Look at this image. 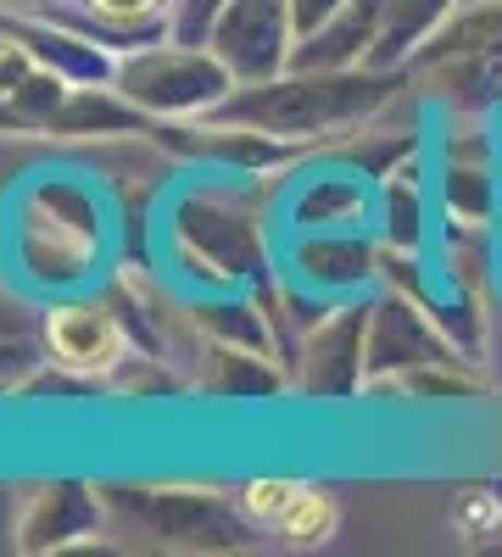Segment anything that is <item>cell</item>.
I'll use <instances>...</instances> for the list:
<instances>
[{
	"mask_svg": "<svg viewBox=\"0 0 502 557\" xmlns=\"http://www.w3.org/2000/svg\"><path fill=\"white\" fill-rule=\"evenodd\" d=\"M363 212H369V184L352 173L302 178V190L291 196L296 235H307V228H363Z\"/></svg>",
	"mask_w": 502,
	"mask_h": 557,
	"instance_id": "cell-16",
	"label": "cell"
},
{
	"mask_svg": "<svg viewBox=\"0 0 502 557\" xmlns=\"http://www.w3.org/2000/svg\"><path fill=\"white\" fill-rule=\"evenodd\" d=\"M385 17H391V0H346L325 28L296 39L291 67H369Z\"/></svg>",
	"mask_w": 502,
	"mask_h": 557,
	"instance_id": "cell-13",
	"label": "cell"
},
{
	"mask_svg": "<svg viewBox=\"0 0 502 557\" xmlns=\"http://www.w3.org/2000/svg\"><path fill=\"white\" fill-rule=\"evenodd\" d=\"M146 524L168 546H241L246 513H230L207 491H146Z\"/></svg>",
	"mask_w": 502,
	"mask_h": 557,
	"instance_id": "cell-12",
	"label": "cell"
},
{
	"mask_svg": "<svg viewBox=\"0 0 502 557\" xmlns=\"http://www.w3.org/2000/svg\"><path fill=\"white\" fill-rule=\"evenodd\" d=\"M458 7L464 0H391V17H385V34L375 45L369 67H407V57H414Z\"/></svg>",
	"mask_w": 502,
	"mask_h": 557,
	"instance_id": "cell-17",
	"label": "cell"
},
{
	"mask_svg": "<svg viewBox=\"0 0 502 557\" xmlns=\"http://www.w3.org/2000/svg\"><path fill=\"white\" fill-rule=\"evenodd\" d=\"M112 84L151 123H191V117L218 112V101L235 89V73L218 62L212 45L157 39V45H140V51H123Z\"/></svg>",
	"mask_w": 502,
	"mask_h": 557,
	"instance_id": "cell-3",
	"label": "cell"
},
{
	"mask_svg": "<svg viewBox=\"0 0 502 557\" xmlns=\"http://www.w3.org/2000/svg\"><path fill=\"white\" fill-rule=\"evenodd\" d=\"M452 362H464V351L441 335V323L414 290L385 285L380 296H369V385L363 391H391L407 374Z\"/></svg>",
	"mask_w": 502,
	"mask_h": 557,
	"instance_id": "cell-5",
	"label": "cell"
},
{
	"mask_svg": "<svg viewBox=\"0 0 502 557\" xmlns=\"http://www.w3.org/2000/svg\"><path fill=\"white\" fill-rule=\"evenodd\" d=\"M452 519H458V530L469 535H486L502 524V507H497V491H464V502L452 507Z\"/></svg>",
	"mask_w": 502,
	"mask_h": 557,
	"instance_id": "cell-24",
	"label": "cell"
},
{
	"mask_svg": "<svg viewBox=\"0 0 502 557\" xmlns=\"http://www.w3.org/2000/svg\"><path fill=\"white\" fill-rule=\"evenodd\" d=\"M291 273L307 296L346 301L385 273V240L375 246L363 228H307L291 246Z\"/></svg>",
	"mask_w": 502,
	"mask_h": 557,
	"instance_id": "cell-9",
	"label": "cell"
},
{
	"mask_svg": "<svg viewBox=\"0 0 502 557\" xmlns=\"http://www.w3.org/2000/svg\"><path fill=\"white\" fill-rule=\"evenodd\" d=\"M302 491H307L302 480H246V485L235 491V507L246 513V524H257V530H280V519L296 507Z\"/></svg>",
	"mask_w": 502,
	"mask_h": 557,
	"instance_id": "cell-22",
	"label": "cell"
},
{
	"mask_svg": "<svg viewBox=\"0 0 502 557\" xmlns=\"http://www.w3.org/2000/svg\"><path fill=\"white\" fill-rule=\"evenodd\" d=\"M291 385L318 401H346L369 385V301L346 296L341 307L307 323L291 362Z\"/></svg>",
	"mask_w": 502,
	"mask_h": 557,
	"instance_id": "cell-6",
	"label": "cell"
},
{
	"mask_svg": "<svg viewBox=\"0 0 502 557\" xmlns=\"http://www.w3.org/2000/svg\"><path fill=\"white\" fill-rule=\"evenodd\" d=\"M346 7V0H291V12H296V28L313 34V28H325L335 12Z\"/></svg>",
	"mask_w": 502,
	"mask_h": 557,
	"instance_id": "cell-25",
	"label": "cell"
},
{
	"mask_svg": "<svg viewBox=\"0 0 502 557\" xmlns=\"http://www.w3.org/2000/svg\"><path fill=\"white\" fill-rule=\"evenodd\" d=\"M0 34H12L17 45H28V57L57 73L62 84H112L118 78V51H107V45L96 34H84L78 23L68 17H23V12H0Z\"/></svg>",
	"mask_w": 502,
	"mask_h": 557,
	"instance_id": "cell-10",
	"label": "cell"
},
{
	"mask_svg": "<svg viewBox=\"0 0 502 557\" xmlns=\"http://www.w3.org/2000/svg\"><path fill=\"white\" fill-rule=\"evenodd\" d=\"M34 362H45V318L34 323L28 307L0 301V380H23Z\"/></svg>",
	"mask_w": 502,
	"mask_h": 557,
	"instance_id": "cell-20",
	"label": "cell"
},
{
	"mask_svg": "<svg viewBox=\"0 0 502 557\" xmlns=\"http://www.w3.org/2000/svg\"><path fill=\"white\" fill-rule=\"evenodd\" d=\"M101 535V496L78 480H51L23 496L17 552H68Z\"/></svg>",
	"mask_w": 502,
	"mask_h": 557,
	"instance_id": "cell-11",
	"label": "cell"
},
{
	"mask_svg": "<svg viewBox=\"0 0 502 557\" xmlns=\"http://www.w3.org/2000/svg\"><path fill=\"white\" fill-rule=\"evenodd\" d=\"M441 201H446L452 223H464V228H486L497 218V173H491L486 146H446Z\"/></svg>",
	"mask_w": 502,
	"mask_h": 557,
	"instance_id": "cell-15",
	"label": "cell"
},
{
	"mask_svg": "<svg viewBox=\"0 0 502 557\" xmlns=\"http://www.w3.org/2000/svg\"><path fill=\"white\" fill-rule=\"evenodd\" d=\"M296 12L291 0H230L223 17L212 23L207 45L218 51V62L235 73V84H257V78H273L285 73L291 57H296Z\"/></svg>",
	"mask_w": 502,
	"mask_h": 557,
	"instance_id": "cell-7",
	"label": "cell"
},
{
	"mask_svg": "<svg viewBox=\"0 0 502 557\" xmlns=\"http://www.w3.org/2000/svg\"><path fill=\"white\" fill-rule=\"evenodd\" d=\"M173 240H179V262H191L196 273H207L218 290L262 285V278H268L262 223H257V212H252L241 196L196 190L191 201H179V212H173Z\"/></svg>",
	"mask_w": 502,
	"mask_h": 557,
	"instance_id": "cell-4",
	"label": "cell"
},
{
	"mask_svg": "<svg viewBox=\"0 0 502 557\" xmlns=\"http://www.w3.org/2000/svg\"><path fill=\"white\" fill-rule=\"evenodd\" d=\"M402 84L407 67H285L257 84H235L212 117L262 128L285 146H313L380 117Z\"/></svg>",
	"mask_w": 502,
	"mask_h": 557,
	"instance_id": "cell-1",
	"label": "cell"
},
{
	"mask_svg": "<svg viewBox=\"0 0 502 557\" xmlns=\"http://www.w3.org/2000/svg\"><path fill=\"white\" fill-rule=\"evenodd\" d=\"M407 78L446 101L458 117H486L502 107V0H464L414 57Z\"/></svg>",
	"mask_w": 502,
	"mask_h": 557,
	"instance_id": "cell-2",
	"label": "cell"
},
{
	"mask_svg": "<svg viewBox=\"0 0 502 557\" xmlns=\"http://www.w3.org/2000/svg\"><path fill=\"white\" fill-rule=\"evenodd\" d=\"M497 507H502V485H497Z\"/></svg>",
	"mask_w": 502,
	"mask_h": 557,
	"instance_id": "cell-26",
	"label": "cell"
},
{
	"mask_svg": "<svg viewBox=\"0 0 502 557\" xmlns=\"http://www.w3.org/2000/svg\"><path fill=\"white\" fill-rule=\"evenodd\" d=\"M57 17L78 23L84 34H96L118 57L168 39V0H78L73 12H57Z\"/></svg>",
	"mask_w": 502,
	"mask_h": 557,
	"instance_id": "cell-14",
	"label": "cell"
},
{
	"mask_svg": "<svg viewBox=\"0 0 502 557\" xmlns=\"http://www.w3.org/2000/svg\"><path fill=\"white\" fill-rule=\"evenodd\" d=\"M335 524H341V507H335V496L330 491H318V485H307L302 496H296V507L280 519V541H291V546H325L330 535H335Z\"/></svg>",
	"mask_w": 502,
	"mask_h": 557,
	"instance_id": "cell-21",
	"label": "cell"
},
{
	"mask_svg": "<svg viewBox=\"0 0 502 557\" xmlns=\"http://www.w3.org/2000/svg\"><path fill=\"white\" fill-rule=\"evenodd\" d=\"M128 357L134 335L107 301H62L45 312V362L68 368L78 380H112Z\"/></svg>",
	"mask_w": 502,
	"mask_h": 557,
	"instance_id": "cell-8",
	"label": "cell"
},
{
	"mask_svg": "<svg viewBox=\"0 0 502 557\" xmlns=\"http://www.w3.org/2000/svg\"><path fill=\"white\" fill-rule=\"evenodd\" d=\"M196 323H201L207 341L241 346V351H262V357L280 351V346H273L268 312H257V301H246V296H235V290L223 296V301H201V307H196Z\"/></svg>",
	"mask_w": 502,
	"mask_h": 557,
	"instance_id": "cell-19",
	"label": "cell"
},
{
	"mask_svg": "<svg viewBox=\"0 0 502 557\" xmlns=\"http://www.w3.org/2000/svg\"><path fill=\"white\" fill-rule=\"evenodd\" d=\"M223 7H230V0H168V39L207 45V34L223 17Z\"/></svg>",
	"mask_w": 502,
	"mask_h": 557,
	"instance_id": "cell-23",
	"label": "cell"
},
{
	"mask_svg": "<svg viewBox=\"0 0 502 557\" xmlns=\"http://www.w3.org/2000/svg\"><path fill=\"white\" fill-rule=\"evenodd\" d=\"M425 235H430V196L414 173H391L380 184V240L391 251H425Z\"/></svg>",
	"mask_w": 502,
	"mask_h": 557,
	"instance_id": "cell-18",
	"label": "cell"
}]
</instances>
